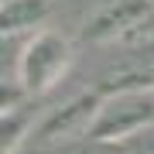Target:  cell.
<instances>
[{
  "mask_svg": "<svg viewBox=\"0 0 154 154\" xmlns=\"http://www.w3.org/2000/svg\"><path fill=\"white\" fill-rule=\"evenodd\" d=\"M144 82H147V86H154V69L147 72V79H144Z\"/></svg>",
  "mask_w": 154,
  "mask_h": 154,
  "instance_id": "cell-7",
  "label": "cell"
},
{
  "mask_svg": "<svg viewBox=\"0 0 154 154\" xmlns=\"http://www.w3.org/2000/svg\"><path fill=\"white\" fill-rule=\"evenodd\" d=\"M103 103L99 93H86V96H75L69 103H62L58 110H51L45 120H38V127L28 134L31 144H62L69 137H86L89 123Z\"/></svg>",
  "mask_w": 154,
  "mask_h": 154,
  "instance_id": "cell-4",
  "label": "cell"
},
{
  "mask_svg": "<svg viewBox=\"0 0 154 154\" xmlns=\"http://www.w3.org/2000/svg\"><path fill=\"white\" fill-rule=\"evenodd\" d=\"M75 48L62 31H38L17 55V86L24 96H48L72 69Z\"/></svg>",
  "mask_w": 154,
  "mask_h": 154,
  "instance_id": "cell-3",
  "label": "cell"
},
{
  "mask_svg": "<svg viewBox=\"0 0 154 154\" xmlns=\"http://www.w3.org/2000/svg\"><path fill=\"white\" fill-rule=\"evenodd\" d=\"M24 134H31V116L28 113H17L14 106H4V137H0V147L4 151L21 147Z\"/></svg>",
  "mask_w": 154,
  "mask_h": 154,
  "instance_id": "cell-6",
  "label": "cell"
},
{
  "mask_svg": "<svg viewBox=\"0 0 154 154\" xmlns=\"http://www.w3.org/2000/svg\"><path fill=\"white\" fill-rule=\"evenodd\" d=\"M151 127H154V86L137 82L113 96H103V103L86 130V140L120 144L140 130H151Z\"/></svg>",
  "mask_w": 154,
  "mask_h": 154,
  "instance_id": "cell-2",
  "label": "cell"
},
{
  "mask_svg": "<svg viewBox=\"0 0 154 154\" xmlns=\"http://www.w3.org/2000/svg\"><path fill=\"white\" fill-rule=\"evenodd\" d=\"M86 45L147 48L154 45V0H113L99 7L79 31Z\"/></svg>",
  "mask_w": 154,
  "mask_h": 154,
  "instance_id": "cell-1",
  "label": "cell"
},
{
  "mask_svg": "<svg viewBox=\"0 0 154 154\" xmlns=\"http://www.w3.org/2000/svg\"><path fill=\"white\" fill-rule=\"evenodd\" d=\"M48 17V0H4V34L14 38Z\"/></svg>",
  "mask_w": 154,
  "mask_h": 154,
  "instance_id": "cell-5",
  "label": "cell"
}]
</instances>
